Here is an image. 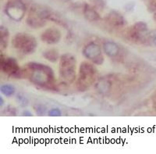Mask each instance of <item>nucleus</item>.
I'll list each match as a JSON object with an SVG mask.
<instances>
[{"label":"nucleus","mask_w":156,"mask_h":154,"mask_svg":"<svg viewBox=\"0 0 156 154\" xmlns=\"http://www.w3.org/2000/svg\"><path fill=\"white\" fill-rule=\"evenodd\" d=\"M23 78L37 88L55 91L56 83L54 71L48 65L37 62H29L23 67Z\"/></svg>","instance_id":"1"},{"label":"nucleus","mask_w":156,"mask_h":154,"mask_svg":"<svg viewBox=\"0 0 156 154\" xmlns=\"http://www.w3.org/2000/svg\"><path fill=\"white\" fill-rule=\"evenodd\" d=\"M98 71L94 64L83 61L79 66L78 75L76 80V87L78 91L87 90L97 80Z\"/></svg>","instance_id":"2"},{"label":"nucleus","mask_w":156,"mask_h":154,"mask_svg":"<svg viewBox=\"0 0 156 154\" xmlns=\"http://www.w3.org/2000/svg\"><path fill=\"white\" fill-rule=\"evenodd\" d=\"M77 63L76 59L71 53H64L58 63V75L62 82L70 85L76 82Z\"/></svg>","instance_id":"3"},{"label":"nucleus","mask_w":156,"mask_h":154,"mask_svg":"<svg viewBox=\"0 0 156 154\" xmlns=\"http://www.w3.org/2000/svg\"><path fill=\"white\" fill-rule=\"evenodd\" d=\"M11 44L14 50L23 56L34 53L37 46L35 37L24 32H19L14 35L11 39Z\"/></svg>","instance_id":"4"},{"label":"nucleus","mask_w":156,"mask_h":154,"mask_svg":"<svg viewBox=\"0 0 156 154\" xmlns=\"http://www.w3.org/2000/svg\"><path fill=\"white\" fill-rule=\"evenodd\" d=\"M0 69L2 73L9 77L15 78H23V70L20 68L16 59L12 57H5L1 54Z\"/></svg>","instance_id":"5"},{"label":"nucleus","mask_w":156,"mask_h":154,"mask_svg":"<svg viewBox=\"0 0 156 154\" xmlns=\"http://www.w3.org/2000/svg\"><path fill=\"white\" fill-rule=\"evenodd\" d=\"M148 27L145 22L138 21L133 24L126 30V36L128 38L135 43L144 42L148 38Z\"/></svg>","instance_id":"6"},{"label":"nucleus","mask_w":156,"mask_h":154,"mask_svg":"<svg viewBox=\"0 0 156 154\" xmlns=\"http://www.w3.org/2000/svg\"><path fill=\"white\" fill-rule=\"evenodd\" d=\"M82 54L87 60L95 65L100 66L104 63V57L101 46L94 42H90L83 46Z\"/></svg>","instance_id":"7"},{"label":"nucleus","mask_w":156,"mask_h":154,"mask_svg":"<svg viewBox=\"0 0 156 154\" xmlns=\"http://www.w3.org/2000/svg\"><path fill=\"white\" fill-rule=\"evenodd\" d=\"M5 15L14 21H20L26 13V6L21 0H10L4 9Z\"/></svg>","instance_id":"8"},{"label":"nucleus","mask_w":156,"mask_h":154,"mask_svg":"<svg viewBox=\"0 0 156 154\" xmlns=\"http://www.w3.org/2000/svg\"><path fill=\"white\" fill-rule=\"evenodd\" d=\"M61 32L55 28H48L41 32L40 38L41 42L47 45L58 44L61 40Z\"/></svg>","instance_id":"9"},{"label":"nucleus","mask_w":156,"mask_h":154,"mask_svg":"<svg viewBox=\"0 0 156 154\" xmlns=\"http://www.w3.org/2000/svg\"><path fill=\"white\" fill-rule=\"evenodd\" d=\"M105 20L109 26L113 28H122L126 24L125 18L118 12L112 11L105 16Z\"/></svg>","instance_id":"10"},{"label":"nucleus","mask_w":156,"mask_h":154,"mask_svg":"<svg viewBox=\"0 0 156 154\" xmlns=\"http://www.w3.org/2000/svg\"><path fill=\"white\" fill-rule=\"evenodd\" d=\"M102 50L105 55L108 57L114 58L117 57L120 53V47L117 43L112 41H108L104 42Z\"/></svg>","instance_id":"11"},{"label":"nucleus","mask_w":156,"mask_h":154,"mask_svg":"<svg viewBox=\"0 0 156 154\" xmlns=\"http://www.w3.org/2000/svg\"><path fill=\"white\" fill-rule=\"evenodd\" d=\"M83 15L89 21H98L100 19L98 13L87 4H86L83 8Z\"/></svg>","instance_id":"12"},{"label":"nucleus","mask_w":156,"mask_h":154,"mask_svg":"<svg viewBox=\"0 0 156 154\" xmlns=\"http://www.w3.org/2000/svg\"><path fill=\"white\" fill-rule=\"evenodd\" d=\"M42 56L44 59L51 63H56L60 59V54L55 49H48L44 50L42 53Z\"/></svg>","instance_id":"13"},{"label":"nucleus","mask_w":156,"mask_h":154,"mask_svg":"<svg viewBox=\"0 0 156 154\" xmlns=\"http://www.w3.org/2000/svg\"><path fill=\"white\" fill-rule=\"evenodd\" d=\"M9 31L5 26L0 27V46L2 50H5L9 44Z\"/></svg>","instance_id":"14"},{"label":"nucleus","mask_w":156,"mask_h":154,"mask_svg":"<svg viewBox=\"0 0 156 154\" xmlns=\"http://www.w3.org/2000/svg\"><path fill=\"white\" fill-rule=\"evenodd\" d=\"M96 89L102 95H106L109 92L110 83L107 80H101L96 84Z\"/></svg>","instance_id":"15"},{"label":"nucleus","mask_w":156,"mask_h":154,"mask_svg":"<svg viewBox=\"0 0 156 154\" xmlns=\"http://www.w3.org/2000/svg\"><path fill=\"white\" fill-rule=\"evenodd\" d=\"M0 92L3 96H6V97H11L15 94L16 89L11 84H3L0 87Z\"/></svg>","instance_id":"16"},{"label":"nucleus","mask_w":156,"mask_h":154,"mask_svg":"<svg viewBox=\"0 0 156 154\" xmlns=\"http://www.w3.org/2000/svg\"><path fill=\"white\" fill-rule=\"evenodd\" d=\"M47 115L48 117H60L62 115V111H61L60 109L58 108H51L50 110H48L47 112Z\"/></svg>","instance_id":"17"},{"label":"nucleus","mask_w":156,"mask_h":154,"mask_svg":"<svg viewBox=\"0 0 156 154\" xmlns=\"http://www.w3.org/2000/svg\"><path fill=\"white\" fill-rule=\"evenodd\" d=\"M17 102L21 105V106H27V103H29V101L27 100V99L25 96H23V95H17Z\"/></svg>","instance_id":"18"},{"label":"nucleus","mask_w":156,"mask_h":154,"mask_svg":"<svg viewBox=\"0 0 156 154\" xmlns=\"http://www.w3.org/2000/svg\"><path fill=\"white\" fill-rule=\"evenodd\" d=\"M34 109H35L36 112H37V115H43L44 114V113L45 111H46V110H45V107H44L43 105L41 104H39V105H37V106H35V107H34Z\"/></svg>","instance_id":"19"},{"label":"nucleus","mask_w":156,"mask_h":154,"mask_svg":"<svg viewBox=\"0 0 156 154\" xmlns=\"http://www.w3.org/2000/svg\"><path fill=\"white\" fill-rule=\"evenodd\" d=\"M148 38L151 40V42H153V44L156 46V31H153L149 33Z\"/></svg>","instance_id":"20"},{"label":"nucleus","mask_w":156,"mask_h":154,"mask_svg":"<svg viewBox=\"0 0 156 154\" xmlns=\"http://www.w3.org/2000/svg\"><path fill=\"white\" fill-rule=\"evenodd\" d=\"M93 3L97 7H104V2H103V0H93Z\"/></svg>","instance_id":"21"},{"label":"nucleus","mask_w":156,"mask_h":154,"mask_svg":"<svg viewBox=\"0 0 156 154\" xmlns=\"http://www.w3.org/2000/svg\"><path fill=\"white\" fill-rule=\"evenodd\" d=\"M21 116H23V117H33L34 116V114L31 113V112L30 111V110H23V112L21 113Z\"/></svg>","instance_id":"22"},{"label":"nucleus","mask_w":156,"mask_h":154,"mask_svg":"<svg viewBox=\"0 0 156 154\" xmlns=\"http://www.w3.org/2000/svg\"><path fill=\"white\" fill-rule=\"evenodd\" d=\"M4 103H5V101H4L3 98H2V96H0V106L2 107L4 106Z\"/></svg>","instance_id":"23"}]
</instances>
